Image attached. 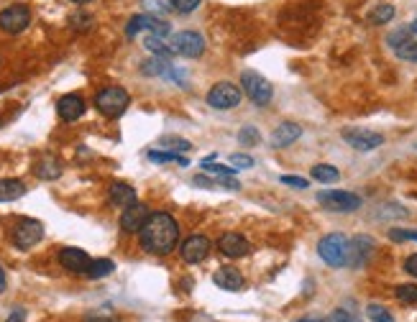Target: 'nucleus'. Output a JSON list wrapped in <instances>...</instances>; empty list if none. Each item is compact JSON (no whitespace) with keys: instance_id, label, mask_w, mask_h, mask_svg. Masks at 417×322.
<instances>
[{"instance_id":"nucleus-28","label":"nucleus","mask_w":417,"mask_h":322,"mask_svg":"<svg viewBox=\"0 0 417 322\" xmlns=\"http://www.w3.org/2000/svg\"><path fill=\"white\" fill-rule=\"evenodd\" d=\"M149 159H151L154 164H166V161H177L179 166L190 164V161H187L185 157H179L177 151H156V148H154V151H149Z\"/></svg>"},{"instance_id":"nucleus-39","label":"nucleus","mask_w":417,"mask_h":322,"mask_svg":"<svg viewBox=\"0 0 417 322\" xmlns=\"http://www.w3.org/2000/svg\"><path fill=\"white\" fill-rule=\"evenodd\" d=\"M231 164L236 166V169H251V166H253V159L249 157V154H233V157H231Z\"/></svg>"},{"instance_id":"nucleus-41","label":"nucleus","mask_w":417,"mask_h":322,"mask_svg":"<svg viewBox=\"0 0 417 322\" xmlns=\"http://www.w3.org/2000/svg\"><path fill=\"white\" fill-rule=\"evenodd\" d=\"M82 322H121L118 317H110V314H88Z\"/></svg>"},{"instance_id":"nucleus-4","label":"nucleus","mask_w":417,"mask_h":322,"mask_svg":"<svg viewBox=\"0 0 417 322\" xmlns=\"http://www.w3.org/2000/svg\"><path fill=\"white\" fill-rule=\"evenodd\" d=\"M131 105V95L123 88H105L97 92L95 107L105 118H118L126 113V107Z\"/></svg>"},{"instance_id":"nucleus-43","label":"nucleus","mask_w":417,"mask_h":322,"mask_svg":"<svg viewBox=\"0 0 417 322\" xmlns=\"http://www.w3.org/2000/svg\"><path fill=\"white\" fill-rule=\"evenodd\" d=\"M405 271L412 273V276H417V254H412L407 261H405Z\"/></svg>"},{"instance_id":"nucleus-20","label":"nucleus","mask_w":417,"mask_h":322,"mask_svg":"<svg viewBox=\"0 0 417 322\" xmlns=\"http://www.w3.org/2000/svg\"><path fill=\"white\" fill-rule=\"evenodd\" d=\"M108 200H110V205L116 207H128L136 202V189L126 182H113L110 185V192H108Z\"/></svg>"},{"instance_id":"nucleus-33","label":"nucleus","mask_w":417,"mask_h":322,"mask_svg":"<svg viewBox=\"0 0 417 322\" xmlns=\"http://www.w3.org/2000/svg\"><path fill=\"white\" fill-rule=\"evenodd\" d=\"M407 210L399 205H384L381 210L377 213V217H381V220H389V217H407Z\"/></svg>"},{"instance_id":"nucleus-26","label":"nucleus","mask_w":417,"mask_h":322,"mask_svg":"<svg viewBox=\"0 0 417 322\" xmlns=\"http://www.w3.org/2000/svg\"><path fill=\"white\" fill-rule=\"evenodd\" d=\"M392 18H394V5H389V3H379L377 8L369 10V16H366V21H369L371 26H381V23H389Z\"/></svg>"},{"instance_id":"nucleus-18","label":"nucleus","mask_w":417,"mask_h":322,"mask_svg":"<svg viewBox=\"0 0 417 322\" xmlns=\"http://www.w3.org/2000/svg\"><path fill=\"white\" fill-rule=\"evenodd\" d=\"M213 284L218 289H223V292H241L243 289V273L238 269H233V266H223V269H218L213 273Z\"/></svg>"},{"instance_id":"nucleus-1","label":"nucleus","mask_w":417,"mask_h":322,"mask_svg":"<svg viewBox=\"0 0 417 322\" xmlns=\"http://www.w3.org/2000/svg\"><path fill=\"white\" fill-rule=\"evenodd\" d=\"M138 241H141V248L146 254L154 256H166L172 254L179 243V225L169 213H154L146 225L138 233Z\"/></svg>"},{"instance_id":"nucleus-36","label":"nucleus","mask_w":417,"mask_h":322,"mask_svg":"<svg viewBox=\"0 0 417 322\" xmlns=\"http://www.w3.org/2000/svg\"><path fill=\"white\" fill-rule=\"evenodd\" d=\"M90 26H92V16H88V13H77V16H72V29L88 31Z\"/></svg>"},{"instance_id":"nucleus-17","label":"nucleus","mask_w":417,"mask_h":322,"mask_svg":"<svg viewBox=\"0 0 417 322\" xmlns=\"http://www.w3.org/2000/svg\"><path fill=\"white\" fill-rule=\"evenodd\" d=\"M85 107L88 105H85V100L79 98V95H64L57 103V113L64 123H75V120L85 116Z\"/></svg>"},{"instance_id":"nucleus-46","label":"nucleus","mask_w":417,"mask_h":322,"mask_svg":"<svg viewBox=\"0 0 417 322\" xmlns=\"http://www.w3.org/2000/svg\"><path fill=\"white\" fill-rule=\"evenodd\" d=\"M72 3H77V5H82V3H90V0H72Z\"/></svg>"},{"instance_id":"nucleus-42","label":"nucleus","mask_w":417,"mask_h":322,"mask_svg":"<svg viewBox=\"0 0 417 322\" xmlns=\"http://www.w3.org/2000/svg\"><path fill=\"white\" fill-rule=\"evenodd\" d=\"M23 320H26V310H23V307H16L5 322H23Z\"/></svg>"},{"instance_id":"nucleus-22","label":"nucleus","mask_w":417,"mask_h":322,"mask_svg":"<svg viewBox=\"0 0 417 322\" xmlns=\"http://www.w3.org/2000/svg\"><path fill=\"white\" fill-rule=\"evenodd\" d=\"M26 195V185L21 179H0V202H13Z\"/></svg>"},{"instance_id":"nucleus-2","label":"nucleus","mask_w":417,"mask_h":322,"mask_svg":"<svg viewBox=\"0 0 417 322\" xmlns=\"http://www.w3.org/2000/svg\"><path fill=\"white\" fill-rule=\"evenodd\" d=\"M349 251H351V241L343 233H330L325 238H320L318 243V256L333 269H343L349 266Z\"/></svg>"},{"instance_id":"nucleus-38","label":"nucleus","mask_w":417,"mask_h":322,"mask_svg":"<svg viewBox=\"0 0 417 322\" xmlns=\"http://www.w3.org/2000/svg\"><path fill=\"white\" fill-rule=\"evenodd\" d=\"M330 322H359L356 320V314H351L349 310H333V312H330V317H328Z\"/></svg>"},{"instance_id":"nucleus-10","label":"nucleus","mask_w":417,"mask_h":322,"mask_svg":"<svg viewBox=\"0 0 417 322\" xmlns=\"http://www.w3.org/2000/svg\"><path fill=\"white\" fill-rule=\"evenodd\" d=\"M172 49H175V54H179V57L197 59V57H203L205 39L197 33V31H179L175 39H172Z\"/></svg>"},{"instance_id":"nucleus-16","label":"nucleus","mask_w":417,"mask_h":322,"mask_svg":"<svg viewBox=\"0 0 417 322\" xmlns=\"http://www.w3.org/2000/svg\"><path fill=\"white\" fill-rule=\"evenodd\" d=\"M90 258L82 248H62V254H59V264H62V269H67V271L72 273H85L90 266Z\"/></svg>"},{"instance_id":"nucleus-24","label":"nucleus","mask_w":417,"mask_h":322,"mask_svg":"<svg viewBox=\"0 0 417 322\" xmlns=\"http://www.w3.org/2000/svg\"><path fill=\"white\" fill-rule=\"evenodd\" d=\"M144 46L151 51L154 57H162V59H169L172 54H175L172 44H164V39H162V36H154V33H149V36H146Z\"/></svg>"},{"instance_id":"nucleus-23","label":"nucleus","mask_w":417,"mask_h":322,"mask_svg":"<svg viewBox=\"0 0 417 322\" xmlns=\"http://www.w3.org/2000/svg\"><path fill=\"white\" fill-rule=\"evenodd\" d=\"M169 69H172L169 59H162V57H151L141 64V72L149 75V77H164V75H169Z\"/></svg>"},{"instance_id":"nucleus-44","label":"nucleus","mask_w":417,"mask_h":322,"mask_svg":"<svg viewBox=\"0 0 417 322\" xmlns=\"http://www.w3.org/2000/svg\"><path fill=\"white\" fill-rule=\"evenodd\" d=\"M5 284H8V279H5V271H3V266H0V294L5 292Z\"/></svg>"},{"instance_id":"nucleus-21","label":"nucleus","mask_w":417,"mask_h":322,"mask_svg":"<svg viewBox=\"0 0 417 322\" xmlns=\"http://www.w3.org/2000/svg\"><path fill=\"white\" fill-rule=\"evenodd\" d=\"M34 174L39 176V179H44V182H54V179L62 176V164H59L57 159L44 157L41 161L34 164Z\"/></svg>"},{"instance_id":"nucleus-32","label":"nucleus","mask_w":417,"mask_h":322,"mask_svg":"<svg viewBox=\"0 0 417 322\" xmlns=\"http://www.w3.org/2000/svg\"><path fill=\"white\" fill-rule=\"evenodd\" d=\"M238 141H241L243 146H256V144L262 141V136H259V131L253 126H243L241 131H238Z\"/></svg>"},{"instance_id":"nucleus-25","label":"nucleus","mask_w":417,"mask_h":322,"mask_svg":"<svg viewBox=\"0 0 417 322\" xmlns=\"http://www.w3.org/2000/svg\"><path fill=\"white\" fill-rule=\"evenodd\" d=\"M113 271H116V264H113L110 258H95V261H90L85 276H90V279H103V276H110Z\"/></svg>"},{"instance_id":"nucleus-30","label":"nucleus","mask_w":417,"mask_h":322,"mask_svg":"<svg viewBox=\"0 0 417 322\" xmlns=\"http://www.w3.org/2000/svg\"><path fill=\"white\" fill-rule=\"evenodd\" d=\"M203 172L205 174H215V176H233L238 169L236 166H220V164H213V161H203Z\"/></svg>"},{"instance_id":"nucleus-11","label":"nucleus","mask_w":417,"mask_h":322,"mask_svg":"<svg viewBox=\"0 0 417 322\" xmlns=\"http://www.w3.org/2000/svg\"><path fill=\"white\" fill-rule=\"evenodd\" d=\"M141 31H149V33H154V36H162L164 39L166 33L172 31V26L166 23V21L156 18V16H134V18L126 23V36H136Z\"/></svg>"},{"instance_id":"nucleus-14","label":"nucleus","mask_w":417,"mask_h":322,"mask_svg":"<svg viewBox=\"0 0 417 322\" xmlns=\"http://www.w3.org/2000/svg\"><path fill=\"white\" fill-rule=\"evenodd\" d=\"M210 248H213V243H210L205 235H190L185 243H182V248H179V254H182V258H185L187 264H200V261L207 258Z\"/></svg>"},{"instance_id":"nucleus-15","label":"nucleus","mask_w":417,"mask_h":322,"mask_svg":"<svg viewBox=\"0 0 417 322\" xmlns=\"http://www.w3.org/2000/svg\"><path fill=\"white\" fill-rule=\"evenodd\" d=\"M218 248H220V254L228 256V258H243V256L251 254V243L238 233H225L220 235V241H218Z\"/></svg>"},{"instance_id":"nucleus-29","label":"nucleus","mask_w":417,"mask_h":322,"mask_svg":"<svg viewBox=\"0 0 417 322\" xmlns=\"http://www.w3.org/2000/svg\"><path fill=\"white\" fill-rule=\"evenodd\" d=\"M399 302L405 304H417V286L415 284H399L397 289H394Z\"/></svg>"},{"instance_id":"nucleus-40","label":"nucleus","mask_w":417,"mask_h":322,"mask_svg":"<svg viewBox=\"0 0 417 322\" xmlns=\"http://www.w3.org/2000/svg\"><path fill=\"white\" fill-rule=\"evenodd\" d=\"M281 185H290V187H294V189H307V179H302V176L284 174V176H281Z\"/></svg>"},{"instance_id":"nucleus-27","label":"nucleus","mask_w":417,"mask_h":322,"mask_svg":"<svg viewBox=\"0 0 417 322\" xmlns=\"http://www.w3.org/2000/svg\"><path fill=\"white\" fill-rule=\"evenodd\" d=\"M312 179H318L323 185H333V182H338L340 179V172L330 164H318V166H312Z\"/></svg>"},{"instance_id":"nucleus-5","label":"nucleus","mask_w":417,"mask_h":322,"mask_svg":"<svg viewBox=\"0 0 417 322\" xmlns=\"http://www.w3.org/2000/svg\"><path fill=\"white\" fill-rule=\"evenodd\" d=\"M318 202L330 213H356L361 207V197L343 189H323L318 195Z\"/></svg>"},{"instance_id":"nucleus-19","label":"nucleus","mask_w":417,"mask_h":322,"mask_svg":"<svg viewBox=\"0 0 417 322\" xmlns=\"http://www.w3.org/2000/svg\"><path fill=\"white\" fill-rule=\"evenodd\" d=\"M300 136H302V128L297 126V123H290V120H287V123H279L272 133V146L284 148V146H290V144H294Z\"/></svg>"},{"instance_id":"nucleus-34","label":"nucleus","mask_w":417,"mask_h":322,"mask_svg":"<svg viewBox=\"0 0 417 322\" xmlns=\"http://www.w3.org/2000/svg\"><path fill=\"white\" fill-rule=\"evenodd\" d=\"M162 146H166L169 151H190L192 144L185 138H162Z\"/></svg>"},{"instance_id":"nucleus-35","label":"nucleus","mask_w":417,"mask_h":322,"mask_svg":"<svg viewBox=\"0 0 417 322\" xmlns=\"http://www.w3.org/2000/svg\"><path fill=\"white\" fill-rule=\"evenodd\" d=\"M200 3H203V0H172V8H175L177 13H192V10L200 8Z\"/></svg>"},{"instance_id":"nucleus-6","label":"nucleus","mask_w":417,"mask_h":322,"mask_svg":"<svg viewBox=\"0 0 417 322\" xmlns=\"http://www.w3.org/2000/svg\"><path fill=\"white\" fill-rule=\"evenodd\" d=\"M44 238V225L39 220H31V217H23L18 220V225L13 228V245L21 248V251H29Z\"/></svg>"},{"instance_id":"nucleus-8","label":"nucleus","mask_w":417,"mask_h":322,"mask_svg":"<svg viewBox=\"0 0 417 322\" xmlns=\"http://www.w3.org/2000/svg\"><path fill=\"white\" fill-rule=\"evenodd\" d=\"M31 23V10L26 5H8L0 10V31L16 36L21 31H26Z\"/></svg>"},{"instance_id":"nucleus-45","label":"nucleus","mask_w":417,"mask_h":322,"mask_svg":"<svg viewBox=\"0 0 417 322\" xmlns=\"http://www.w3.org/2000/svg\"><path fill=\"white\" fill-rule=\"evenodd\" d=\"M409 31H412V36H417V21H412V23H409Z\"/></svg>"},{"instance_id":"nucleus-9","label":"nucleus","mask_w":417,"mask_h":322,"mask_svg":"<svg viewBox=\"0 0 417 322\" xmlns=\"http://www.w3.org/2000/svg\"><path fill=\"white\" fill-rule=\"evenodd\" d=\"M343 141L349 144L351 148H356V151H374L384 144V136L377 133V131H366V128H346L343 133Z\"/></svg>"},{"instance_id":"nucleus-37","label":"nucleus","mask_w":417,"mask_h":322,"mask_svg":"<svg viewBox=\"0 0 417 322\" xmlns=\"http://www.w3.org/2000/svg\"><path fill=\"white\" fill-rule=\"evenodd\" d=\"M389 238H392V241H415L417 243V230H397V228H392V230H389Z\"/></svg>"},{"instance_id":"nucleus-13","label":"nucleus","mask_w":417,"mask_h":322,"mask_svg":"<svg viewBox=\"0 0 417 322\" xmlns=\"http://www.w3.org/2000/svg\"><path fill=\"white\" fill-rule=\"evenodd\" d=\"M374 238L369 235H359L351 241V251H349V269H361V266L369 264V258L374 256Z\"/></svg>"},{"instance_id":"nucleus-31","label":"nucleus","mask_w":417,"mask_h":322,"mask_svg":"<svg viewBox=\"0 0 417 322\" xmlns=\"http://www.w3.org/2000/svg\"><path fill=\"white\" fill-rule=\"evenodd\" d=\"M366 314H369L371 322H394V317L389 314V310L381 307V304H369V307H366Z\"/></svg>"},{"instance_id":"nucleus-7","label":"nucleus","mask_w":417,"mask_h":322,"mask_svg":"<svg viewBox=\"0 0 417 322\" xmlns=\"http://www.w3.org/2000/svg\"><path fill=\"white\" fill-rule=\"evenodd\" d=\"M207 105L215 110H233L241 105V90L231 82H218L207 92Z\"/></svg>"},{"instance_id":"nucleus-47","label":"nucleus","mask_w":417,"mask_h":322,"mask_svg":"<svg viewBox=\"0 0 417 322\" xmlns=\"http://www.w3.org/2000/svg\"><path fill=\"white\" fill-rule=\"evenodd\" d=\"M307 322H330V320H307Z\"/></svg>"},{"instance_id":"nucleus-12","label":"nucleus","mask_w":417,"mask_h":322,"mask_svg":"<svg viewBox=\"0 0 417 322\" xmlns=\"http://www.w3.org/2000/svg\"><path fill=\"white\" fill-rule=\"evenodd\" d=\"M151 217L149 207L144 202H134V205L123 207V215H121V230L123 233H141V228L146 225V220Z\"/></svg>"},{"instance_id":"nucleus-3","label":"nucleus","mask_w":417,"mask_h":322,"mask_svg":"<svg viewBox=\"0 0 417 322\" xmlns=\"http://www.w3.org/2000/svg\"><path fill=\"white\" fill-rule=\"evenodd\" d=\"M241 90L249 95V100H251L256 107H264L272 103L274 90L272 85H269V79L264 77V75H259V72H253V69H246L241 75Z\"/></svg>"}]
</instances>
